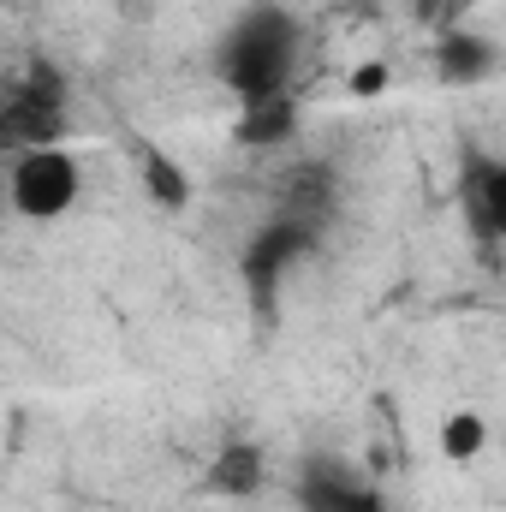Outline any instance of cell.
I'll use <instances>...</instances> for the list:
<instances>
[{
	"label": "cell",
	"instance_id": "cell-1",
	"mask_svg": "<svg viewBox=\"0 0 506 512\" xmlns=\"http://www.w3.org/2000/svg\"><path fill=\"white\" fill-rule=\"evenodd\" d=\"M304 60V24L280 6V0H251L239 18H227V30L215 36V78L245 102V96H274L292 90Z\"/></svg>",
	"mask_w": 506,
	"mask_h": 512
},
{
	"label": "cell",
	"instance_id": "cell-2",
	"mask_svg": "<svg viewBox=\"0 0 506 512\" xmlns=\"http://www.w3.org/2000/svg\"><path fill=\"white\" fill-rule=\"evenodd\" d=\"M84 197V161L66 143H36L6 155V209L30 227H48L60 215H72Z\"/></svg>",
	"mask_w": 506,
	"mask_h": 512
},
{
	"label": "cell",
	"instance_id": "cell-3",
	"mask_svg": "<svg viewBox=\"0 0 506 512\" xmlns=\"http://www.w3.org/2000/svg\"><path fill=\"white\" fill-rule=\"evenodd\" d=\"M66 137V72L54 60H30L0 84V155L60 143Z\"/></svg>",
	"mask_w": 506,
	"mask_h": 512
},
{
	"label": "cell",
	"instance_id": "cell-4",
	"mask_svg": "<svg viewBox=\"0 0 506 512\" xmlns=\"http://www.w3.org/2000/svg\"><path fill=\"white\" fill-rule=\"evenodd\" d=\"M316 245H322V221L292 215V209H274V215L256 227L251 245H245V256H239V274H245V286H251L256 310H268V304H274V292H280L286 268H298L304 256H316Z\"/></svg>",
	"mask_w": 506,
	"mask_h": 512
},
{
	"label": "cell",
	"instance_id": "cell-5",
	"mask_svg": "<svg viewBox=\"0 0 506 512\" xmlns=\"http://www.w3.org/2000/svg\"><path fill=\"white\" fill-rule=\"evenodd\" d=\"M292 501H298V512H387L376 483L358 477L340 459H304V471L292 483Z\"/></svg>",
	"mask_w": 506,
	"mask_h": 512
},
{
	"label": "cell",
	"instance_id": "cell-6",
	"mask_svg": "<svg viewBox=\"0 0 506 512\" xmlns=\"http://www.w3.org/2000/svg\"><path fill=\"white\" fill-rule=\"evenodd\" d=\"M304 126L298 114V96L292 90H274V96H245L239 114H233V143L239 149H256V155H280Z\"/></svg>",
	"mask_w": 506,
	"mask_h": 512
},
{
	"label": "cell",
	"instance_id": "cell-7",
	"mask_svg": "<svg viewBox=\"0 0 506 512\" xmlns=\"http://www.w3.org/2000/svg\"><path fill=\"white\" fill-rule=\"evenodd\" d=\"M459 203H465V221H471L477 245L495 251L506 239V167L501 161H471L465 179H459Z\"/></svg>",
	"mask_w": 506,
	"mask_h": 512
},
{
	"label": "cell",
	"instance_id": "cell-8",
	"mask_svg": "<svg viewBox=\"0 0 506 512\" xmlns=\"http://www.w3.org/2000/svg\"><path fill=\"white\" fill-rule=\"evenodd\" d=\"M495 66H501V42L483 36V30H471V24H453V30L441 36V48H435L441 84H459V90H465V84H489Z\"/></svg>",
	"mask_w": 506,
	"mask_h": 512
},
{
	"label": "cell",
	"instance_id": "cell-9",
	"mask_svg": "<svg viewBox=\"0 0 506 512\" xmlns=\"http://www.w3.org/2000/svg\"><path fill=\"white\" fill-rule=\"evenodd\" d=\"M209 495L221 501H256L268 489V453L256 441H227L215 459H209V477H203Z\"/></svg>",
	"mask_w": 506,
	"mask_h": 512
},
{
	"label": "cell",
	"instance_id": "cell-10",
	"mask_svg": "<svg viewBox=\"0 0 506 512\" xmlns=\"http://www.w3.org/2000/svg\"><path fill=\"white\" fill-rule=\"evenodd\" d=\"M131 149H137L143 191H149L161 209H185V203H191V179H185V167H179L167 149H155V143H131Z\"/></svg>",
	"mask_w": 506,
	"mask_h": 512
},
{
	"label": "cell",
	"instance_id": "cell-11",
	"mask_svg": "<svg viewBox=\"0 0 506 512\" xmlns=\"http://www.w3.org/2000/svg\"><path fill=\"white\" fill-rule=\"evenodd\" d=\"M483 447H489V417H483V411H453V417L441 423V453H447L453 465H471Z\"/></svg>",
	"mask_w": 506,
	"mask_h": 512
},
{
	"label": "cell",
	"instance_id": "cell-12",
	"mask_svg": "<svg viewBox=\"0 0 506 512\" xmlns=\"http://www.w3.org/2000/svg\"><path fill=\"white\" fill-rule=\"evenodd\" d=\"M381 84H387V72H381V66H376V72H358V78H352V90H358V96H376Z\"/></svg>",
	"mask_w": 506,
	"mask_h": 512
}]
</instances>
